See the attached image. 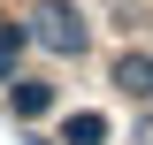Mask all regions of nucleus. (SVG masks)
Segmentation results:
<instances>
[{
    "mask_svg": "<svg viewBox=\"0 0 153 145\" xmlns=\"http://www.w3.org/2000/svg\"><path fill=\"white\" fill-rule=\"evenodd\" d=\"M31 38H38V46H54V54H76V46H84V23H76L61 0H46V8L31 16Z\"/></svg>",
    "mask_w": 153,
    "mask_h": 145,
    "instance_id": "nucleus-1",
    "label": "nucleus"
},
{
    "mask_svg": "<svg viewBox=\"0 0 153 145\" xmlns=\"http://www.w3.org/2000/svg\"><path fill=\"white\" fill-rule=\"evenodd\" d=\"M115 84L130 92V99H153V54H130L123 69H115Z\"/></svg>",
    "mask_w": 153,
    "mask_h": 145,
    "instance_id": "nucleus-2",
    "label": "nucleus"
},
{
    "mask_svg": "<svg viewBox=\"0 0 153 145\" xmlns=\"http://www.w3.org/2000/svg\"><path fill=\"white\" fill-rule=\"evenodd\" d=\"M100 138H107L100 115H69V145H100Z\"/></svg>",
    "mask_w": 153,
    "mask_h": 145,
    "instance_id": "nucleus-3",
    "label": "nucleus"
},
{
    "mask_svg": "<svg viewBox=\"0 0 153 145\" xmlns=\"http://www.w3.org/2000/svg\"><path fill=\"white\" fill-rule=\"evenodd\" d=\"M46 99H54L46 84H23V92H16V107H23V115H46Z\"/></svg>",
    "mask_w": 153,
    "mask_h": 145,
    "instance_id": "nucleus-4",
    "label": "nucleus"
},
{
    "mask_svg": "<svg viewBox=\"0 0 153 145\" xmlns=\"http://www.w3.org/2000/svg\"><path fill=\"white\" fill-rule=\"evenodd\" d=\"M16 54H23V31H0V76L16 69Z\"/></svg>",
    "mask_w": 153,
    "mask_h": 145,
    "instance_id": "nucleus-5",
    "label": "nucleus"
},
{
    "mask_svg": "<svg viewBox=\"0 0 153 145\" xmlns=\"http://www.w3.org/2000/svg\"><path fill=\"white\" fill-rule=\"evenodd\" d=\"M146 145H153V130H146Z\"/></svg>",
    "mask_w": 153,
    "mask_h": 145,
    "instance_id": "nucleus-6",
    "label": "nucleus"
}]
</instances>
